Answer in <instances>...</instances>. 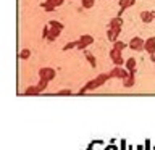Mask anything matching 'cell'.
I'll list each match as a JSON object with an SVG mask.
<instances>
[{
    "label": "cell",
    "instance_id": "cell-1",
    "mask_svg": "<svg viewBox=\"0 0 155 150\" xmlns=\"http://www.w3.org/2000/svg\"><path fill=\"white\" fill-rule=\"evenodd\" d=\"M108 74H100V76H97V79H94L92 82H89L86 87H84V90H87V89H94V87H99L100 84H104V82L108 79Z\"/></svg>",
    "mask_w": 155,
    "mask_h": 150
},
{
    "label": "cell",
    "instance_id": "cell-12",
    "mask_svg": "<svg viewBox=\"0 0 155 150\" xmlns=\"http://www.w3.org/2000/svg\"><path fill=\"white\" fill-rule=\"evenodd\" d=\"M134 66H136V60L134 58H129V60L126 61V68L131 71V74H134Z\"/></svg>",
    "mask_w": 155,
    "mask_h": 150
},
{
    "label": "cell",
    "instance_id": "cell-11",
    "mask_svg": "<svg viewBox=\"0 0 155 150\" xmlns=\"http://www.w3.org/2000/svg\"><path fill=\"white\" fill-rule=\"evenodd\" d=\"M115 26H120V28L123 26V19H121L120 16H116L110 21V28H115Z\"/></svg>",
    "mask_w": 155,
    "mask_h": 150
},
{
    "label": "cell",
    "instance_id": "cell-15",
    "mask_svg": "<svg viewBox=\"0 0 155 150\" xmlns=\"http://www.w3.org/2000/svg\"><path fill=\"white\" fill-rule=\"evenodd\" d=\"M124 47H126V44H124V42H120V41H118V42H115V45H113L115 50H120V52L123 50Z\"/></svg>",
    "mask_w": 155,
    "mask_h": 150
},
{
    "label": "cell",
    "instance_id": "cell-2",
    "mask_svg": "<svg viewBox=\"0 0 155 150\" xmlns=\"http://www.w3.org/2000/svg\"><path fill=\"white\" fill-rule=\"evenodd\" d=\"M121 32V28L120 26H115V28H108V32H107V36H108V39L111 42H116V39H118Z\"/></svg>",
    "mask_w": 155,
    "mask_h": 150
},
{
    "label": "cell",
    "instance_id": "cell-10",
    "mask_svg": "<svg viewBox=\"0 0 155 150\" xmlns=\"http://www.w3.org/2000/svg\"><path fill=\"white\" fill-rule=\"evenodd\" d=\"M140 19H142L144 23H150L153 19L152 11H140Z\"/></svg>",
    "mask_w": 155,
    "mask_h": 150
},
{
    "label": "cell",
    "instance_id": "cell-14",
    "mask_svg": "<svg viewBox=\"0 0 155 150\" xmlns=\"http://www.w3.org/2000/svg\"><path fill=\"white\" fill-rule=\"evenodd\" d=\"M94 7V0H82V8H92Z\"/></svg>",
    "mask_w": 155,
    "mask_h": 150
},
{
    "label": "cell",
    "instance_id": "cell-20",
    "mask_svg": "<svg viewBox=\"0 0 155 150\" xmlns=\"http://www.w3.org/2000/svg\"><path fill=\"white\" fill-rule=\"evenodd\" d=\"M152 15H153V18H155V11H152Z\"/></svg>",
    "mask_w": 155,
    "mask_h": 150
},
{
    "label": "cell",
    "instance_id": "cell-7",
    "mask_svg": "<svg viewBox=\"0 0 155 150\" xmlns=\"http://www.w3.org/2000/svg\"><path fill=\"white\" fill-rule=\"evenodd\" d=\"M144 50H147L149 53L155 52V37H149L147 41L144 42Z\"/></svg>",
    "mask_w": 155,
    "mask_h": 150
},
{
    "label": "cell",
    "instance_id": "cell-16",
    "mask_svg": "<svg viewBox=\"0 0 155 150\" xmlns=\"http://www.w3.org/2000/svg\"><path fill=\"white\" fill-rule=\"evenodd\" d=\"M63 0H47L48 5H52V7H58V5H61Z\"/></svg>",
    "mask_w": 155,
    "mask_h": 150
},
{
    "label": "cell",
    "instance_id": "cell-6",
    "mask_svg": "<svg viewBox=\"0 0 155 150\" xmlns=\"http://www.w3.org/2000/svg\"><path fill=\"white\" fill-rule=\"evenodd\" d=\"M94 42V39H92V36H89V34H86V36H82L79 41H78V48H84L87 44H92Z\"/></svg>",
    "mask_w": 155,
    "mask_h": 150
},
{
    "label": "cell",
    "instance_id": "cell-4",
    "mask_svg": "<svg viewBox=\"0 0 155 150\" xmlns=\"http://www.w3.org/2000/svg\"><path fill=\"white\" fill-rule=\"evenodd\" d=\"M134 2H136V0H120V8H121V10H120L118 13H116V16H120V18H121V15H123V11H124L126 8L133 7Z\"/></svg>",
    "mask_w": 155,
    "mask_h": 150
},
{
    "label": "cell",
    "instance_id": "cell-17",
    "mask_svg": "<svg viewBox=\"0 0 155 150\" xmlns=\"http://www.w3.org/2000/svg\"><path fill=\"white\" fill-rule=\"evenodd\" d=\"M87 60H89V61L92 63V66H95V60H94V57L89 55V53H87Z\"/></svg>",
    "mask_w": 155,
    "mask_h": 150
},
{
    "label": "cell",
    "instance_id": "cell-19",
    "mask_svg": "<svg viewBox=\"0 0 155 150\" xmlns=\"http://www.w3.org/2000/svg\"><path fill=\"white\" fill-rule=\"evenodd\" d=\"M152 61H155V53H152Z\"/></svg>",
    "mask_w": 155,
    "mask_h": 150
},
{
    "label": "cell",
    "instance_id": "cell-5",
    "mask_svg": "<svg viewBox=\"0 0 155 150\" xmlns=\"http://www.w3.org/2000/svg\"><path fill=\"white\" fill-rule=\"evenodd\" d=\"M129 47L133 48V50H142L144 48V41L140 37H134L133 41L129 42Z\"/></svg>",
    "mask_w": 155,
    "mask_h": 150
},
{
    "label": "cell",
    "instance_id": "cell-8",
    "mask_svg": "<svg viewBox=\"0 0 155 150\" xmlns=\"http://www.w3.org/2000/svg\"><path fill=\"white\" fill-rule=\"evenodd\" d=\"M110 57H111V60H113V63L115 65H121V63H123V60H121V52L120 50H111L110 52Z\"/></svg>",
    "mask_w": 155,
    "mask_h": 150
},
{
    "label": "cell",
    "instance_id": "cell-13",
    "mask_svg": "<svg viewBox=\"0 0 155 150\" xmlns=\"http://www.w3.org/2000/svg\"><path fill=\"white\" fill-rule=\"evenodd\" d=\"M133 77H134V74H129V76L124 79V86H126V87H131V86L134 84V79H133Z\"/></svg>",
    "mask_w": 155,
    "mask_h": 150
},
{
    "label": "cell",
    "instance_id": "cell-3",
    "mask_svg": "<svg viewBox=\"0 0 155 150\" xmlns=\"http://www.w3.org/2000/svg\"><path fill=\"white\" fill-rule=\"evenodd\" d=\"M39 74H41L42 81H48V79H52V77L55 76V71H53L52 68H42V70L39 71Z\"/></svg>",
    "mask_w": 155,
    "mask_h": 150
},
{
    "label": "cell",
    "instance_id": "cell-18",
    "mask_svg": "<svg viewBox=\"0 0 155 150\" xmlns=\"http://www.w3.org/2000/svg\"><path fill=\"white\" fill-rule=\"evenodd\" d=\"M28 57H29V50H24L21 53V58H28Z\"/></svg>",
    "mask_w": 155,
    "mask_h": 150
},
{
    "label": "cell",
    "instance_id": "cell-9",
    "mask_svg": "<svg viewBox=\"0 0 155 150\" xmlns=\"http://www.w3.org/2000/svg\"><path fill=\"white\" fill-rule=\"evenodd\" d=\"M108 76H111V77H115V76H118V77H128V71L121 70V68H115V70L111 71Z\"/></svg>",
    "mask_w": 155,
    "mask_h": 150
}]
</instances>
